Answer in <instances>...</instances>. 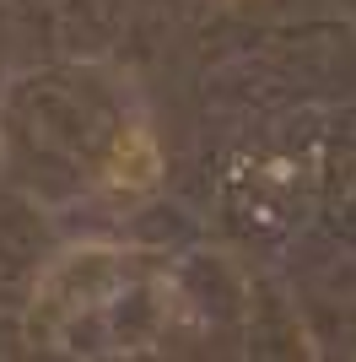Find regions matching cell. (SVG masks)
<instances>
[{
	"instance_id": "obj_1",
	"label": "cell",
	"mask_w": 356,
	"mask_h": 362,
	"mask_svg": "<svg viewBox=\"0 0 356 362\" xmlns=\"http://www.w3.org/2000/svg\"><path fill=\"white\" fill-rule=\"evenodd\" d=\"M157 173H162V151H157L151 130L124 124L119 141H114V151H108V163H103V179L114 184V189H124V195H141V189L157 184Z\"/></svg>"
}]
</instances>
